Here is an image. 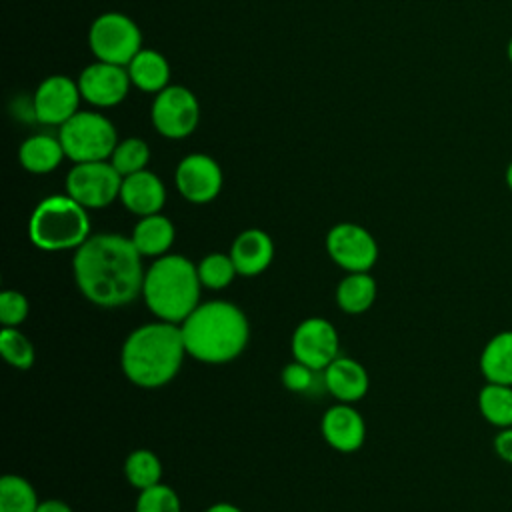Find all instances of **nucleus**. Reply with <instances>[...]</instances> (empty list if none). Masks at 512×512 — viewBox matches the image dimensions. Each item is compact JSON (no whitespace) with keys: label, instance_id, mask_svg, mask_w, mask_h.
Segmentation results:
<instances>
[{"label":"nucleus","instance_id":"11","mask_svg":"<svg viewBox=\"0 0 512 512\" xmlns=\"http://www.w3.org/2000/svg\"><path fill=\"white\" fill-rule=\"evenodd\" d=\"M340 348V338L332 322L326 318H306L292 334V356L294 360L324 372L332 360H336Z\"/></svg>","mask_w":512,"mask_h":512},{"label":"nucleus","instance_id":"24","mask_svg":"<svg viewBox=\"0 0 512 512\" xmlns=\"http://www.w3.org/2000/svg\"><path fill=\"white\" fill-rule=\"evenodd\" d=\"M478 412L496 430L512 426V386L486 382L478 392Z\"/></svg>","mask_w":512,"mask_h":512},{"label":"nucleus","instance_id":"8","mask_svg":"<svg viewBox=\"0 0 512 512\" xmlns=\"http://www.w3.org/2000/svg\"><path fill=\"white\" fill-rule=\"evenodd\" d=\"M122 176L110 160L74 164L66 176V194L88 208H106L120 198Z\"/></svg>","mask_w":512,"mask_h":512},{"label":"nucleus","instance_id":"18","mask_svg":"<svg viewBox=\"0 0 512 512\" xmlns=\"http://www.w3.org/2000/svg\"><path fill=\"white\" fill-rule=\"evenodd\" d=\"M230 256L240 276H258L274 260V242L264 230L248 228L234 238Z\"/></svg>","mask_w":512,"mask_h":512},{"label":"nucleus","instance_id":"28","mask_svg":"<svg viewBox=\"0 0 512 512\" xmlns=\"http://www.w3.org/2000/svg\"><path fill=\"white\" fill-rule=\"evenodd\" d=\"M150 160V148L142 138H126L116 144L110 162L120 172V176H130L134 172L146 170Z\"/></svg>","mask_w":512,"mask_h":512},{"label":"nucleus","instance_id":"33","mask_svg":"<svg viewBox=\"0 0 512 512\" xmlns=\"http://www.w3.org/2000/svg\"><path fill=\"white\" fill-rule=\"evenodd\" d=\"M492 448H494V454L506 462V464H512V426L508 428H500L492 440Z\"/></svg>","mask_w":512,"mask_h":512},{"label":"nucleus","instance_id":"7","mask_svg":"<svg viewBox=\"0 0 512 512\" xmlns=\"http://www.w3.org/2000/svg\"><path fill=\"white\" fill-rule=\"evenodd\" d=\"M88 44L100 62L128 66L142 50V34L126 14L106 12L92 22Z\"/></svg>","mask_w":512,"mask_h":512},{"label":"nucleus","instance_id":"5","mask_svg":"<svg viewBox=\"0 0 512 512\" xmlns=\"http://www.w3.org/2000/svg\"><path fill=\"white\" fill-rule=\"evenodd\" d=\"M30 242L44 252L76 250L90 238V218L68 194L42 198L28 220Z\"/></svg>","mask_w":512,"mask_h":512},{"label":"nucleus","instance_id":"20","mask_svg":"<svg viewBox=\"0 0 512 512\" xmlns=\"http://www.w3.org/2000/svg\"><path fill=\"white\" fill-rule=\"evenodd\" d=\"M174 238H176V228H174L172 220L162 216L160 212L142 216L136 222L132 236H130L136 250L144 258H160V256L168 254V250L174 244Z\"/></svg>","mask_w":512,"mask_h":512},{"label":"nucleus","instance_id":"32","mask_svg":"<svg viewBox=\"0 0 512 512\" xmlns=\"http://www.w3.org/2000/svg\"><path fill=\"white\" fill-rule=\"evenodd\" d=\"M30 304L18 290H4L0 294V322L8 328L20 326L28 318Z\"/></svg>","mask_w":512,"mask_h":512},{"label":"nucleus","instance_id":"36","mask_svg":"<svg viewBox=\"0 0 512 512\" xmlns=\"http://www.w3.org/2000/svg\"><path fill=\"white\" fill-rule=\"evenodd\" d=\"M504 184H506V188L512 192V158H510V162H508L506 168H504Z\"/></svg>","mask_w":512,"mask_h":512},{"label":"nucleus","instance_id":"37","mask_svg":"<svg viewBox=\"0 0 512 512\" xmlns=\"http://www.w3.org/2000/svg\"><path fill=\"white\" fill-rule=\"evenodd\" d=\"M506 58H508V64L512 66V36L506 42Z\"/></svg>","mask_w":512,"mask_h":512},{"label":"nucleus","instance_id":"23","mask_svg":"<svg viewBox=\"0 0 512 512\" xmlns=\"http://www.w3.org/2000/svg\"><path fill=\"white\" fill-rule=\"evenodd\" d=\"M374 300L376 280L370 272H348L336 288V302L346 314H362L374 304Z\"/></svg>","mask_w":512,"mask_h":512},{"label":"nucleus","instance_id":"1","mask_svg":"<svg viewBox=\"0 0 512 512\" xmlns=\"http://www.w3.org/2000/svg\"><path fill=\"white\" fill-rule=\"evenodd\" d=\"M142 254L128 236L100 232L74 250L72 272L82 296L100 308H120L142 296Z\"/></svg>","mask_w":512,"mask_h":512},{"label":"nucleus","instance_id":"14","mask_svg":"<svg viewBox=\"0 0 512 512\" xmlns=\"http://www.w3.org/2000/svg\"><path fill=\"white\" fill-rule=\"evenodd\" d=\"M130 84L132 82L126 66L100 60L86 66L78 78L82 98L98 108L120 104L126 98Z\"/></svg>","mask_w":512,"mask_h":512},{"label":"nucleus","instance_id":"12","mask_svg":"<svg viewBox=\"0 0 512 512\" xmlns=\"http://www.w3.org/2000/svg\"><path fill=\"white\" fill-rule=\"evenodd\" d=\"M80 98L82 94L78 82L62 74L48 76L34 92L32 114L42 124L62 126L78 112Z\"/></svg>","mask_w":512,"mask_h":512},{"label":"nucleus","instance_id":"9","mask_svg":"<svg viewBox=\"0 0 512 512\" xmlns=\"http://www.w3.org/2000/svg\"><path fill=\"white\" fill-rule=\"evenodd\" d=\"M326 250L334 264L346 272H370L378 260L374 236L360 224L340 222L326 234Z\"/></svg>","mask_w":512,"mask_h":512},{"label":"nucleus","instance_id":"16","mask_svg":"<svg viewBox=\"0 0 512 512\" xmlns=\"http://www.w3.org/2000/svg\"><path fill=\"white\" fill-rule=\"evenodd\" d=\"M120 202L140 218L158 214L166 202V188L154 172L140 170L122 178Z\"/></svg>","mask_w":512,"mask_h":512},{"label":"nucleus","instance_id":"10","mask_svg":"<svg viewBox=\"0 0 512 512\" xmlns=\"http://www.w3.org/2000/svg\"><path fill=\"white\" fill-rule=\"evenodd\" d=\"M200 118L196 96L184 86H166L152 102V124L166 138H184Z\"/></svg>","mask_w":512,"mask_h":512},{"label":"nucleus","instance_id":"22","mask_svg":"<svg viewBox=\"0 0 512 512\" xmlns=\"http://www.w3.org/2000/svg\"><path fill=\"white\" fill-rule=\"evenodd\" d=\"M130 82L144 92H160L168 86L170 66L166 58L150 48H142L126 66Z\"/></svg>","mask_w":512,"mask_h":512},{"label":"nucleus","instance_id":"30","mask_svg":"<svg viewBox=\"0 0 512 512\" xmlns=\"http://www.w3.org/2000/svg\"><path fill=\"white\" fill-rule=\"evenodd\" d=\"M134 512H182L178 494L168 484H156L140 490Z\"/></svg>","mask_w":512,"mask_h":512},{"label":"nucleus","instance_id":"3","mask_svg":"<svg viewBox=\"0 0 512 512\" xmlns=\"http://www.w3.org/2000/svg\"><path fill=\"white\" fill-rule=\"evenodd\" d=\"M188 356L202 364L236 360L250 340V324L242 308L226 300L198 304L180 324Z\"/></svg>","mask_w":512,"mask_h":512},{"label":"nucleus","instance_id":"4","mask_svg":"<svg viewBox=\"0 0 512 512\" xmlns=\"http://www.w3.org/2000/svg\"><path fill=\"white\" fill-rule=\"evenodd\" d=\"M200 290L196 264L182 254H164L146 268L142 296L156 320L180 326L200 304Z\"/></svg>","mask_w":512,"mask_h":512},{"label":"nucleus","instance_id":"35","mask_svg":"<svg viewBox=\"0 0 512 512\" xmlns=\"http://www.w3.org/2000/svg\"><path fill=\"white\" fill-rule=\"evenodd\" d=\"M206 512H242V510L230 502H216Z\"/></svg>","mask_w":512,"mask_h":512},{"label":"nucleus","instance_id":"27","mask_svg":"<svg viewBox=\"0 0 512 512\" xmlns=\"http://www.w3.org/2000/svg\"><path fill=\"white\" fill-rule=\"evenodd\" d=\"M196 270H198L202 288H208V290H224L238 276L232 256L222 254V252H212V254L204 256L196 264Z\"/></svg>","mask_w":512,"mask_h":512},{"label":"nucleus","instance_id":"6","mask_svg":"<svg viewBox=\"0 0 512 512\" xmlns=\"http://www.w3.org/2000/svg\"><path fill=\"white\" fill-rule=\"evenodd\" d=\"M58 138L66 158L74 164L110 160L118 144L114 124L106 116L86 110H78L70 120H66L60 126Z\"/></svg>","mask_w":512,"mask_h":512},{"label":"nucleus","instance_id":"26","mask_svg":"<svg viewBox=\"0 0 512 512\" xmlns=\"http://www.w3.org/2000/svg\"><path fill=\"white\" fill-rule=\"evenodd\" d=\"M124 476L138 490L156 486L162 478V462L152 450H134L124 462Z\"/></svg>","mask_w":512,"mask_h":512},{"label":"nucleus","instance_id":"29","mask_svg":"<svg viewBox=\"0 0 512 512\" xmlns=\"http://www.w3.org/2000/svg\"><path fill=\"white\" fill-rule=\"evenodd\" d=\"M0 352L4 360L18 370L32 368L36 358L34 346L28 340V336L22 334L18 328H8V326H4V330L0 332Z\"/></svg>","mask_w":512,"mask_h":512},{"label":"nucleus","instance_id":"25","mask_svg":"<svg viewBox=\"0 0 512 512\" xmlns=\"http://www.w3.org/2000/svg\"><path fill=\"white\" fill-rule=\"evenodd\" d=\"M40 500L34 486L16 474H6L0 480V512H36Z\"/></svg>","mask_w":512,"mask_h":512},{"label":"nucleus","instance_id":"2","mask_svg":"<svg viewBox=\"0 0 512 512\" xmlns=\"http://www.w3.org/2000/svg\"><path fill=\"white\" fill-rule=\"evenodd\" d=\"M186 346L178 324L156 320L134 328L120 350L124 376L140 388H160L176 378Z\"/></svg>","mask_w":512,"mask_h":512},{"label":"nucleus","instance_id":"13","mask_svg":"<svg viewBox=\"0 0 512 512\" xmlns=\"http://www.w3.org/2000/svg\"><path fill=\"white\" fill-rule=\"evenodd\" d=\"M176 188L192 204L212 202L222 190V170L208 154H188L176 166Z\"/></svg>","mask_w":512,"mask_h":512},{"label":"nucleus","instance_id":"17","mask_svg":"<svg viewBox=\"0 0 512 512\" xmlns=\"http://www.w3.org/2000/svg\"><path fill=\"white\" fill-rule=\"evenodd\" d=\"M322 378L326 392L344 404L362 400L370 386L368 370L358 360L348 356H338L332 360L322 372Z\"/></svg>","mask_w":512,"mask_h":512},{"label":"nucleus","instance_id":"15","mask_svg":"<svg viewBox=\"0 0 512 512\" xmlns=\"http://www.w3.org/2000/svg\"><path fill=\"white\" fill-rule=\"evenodd\" d=\"M320 430L328 446L338 452H356L366 438V424L362 414L352 404H336L322 416Z\"/></svg>","mask_w":512,"mask_h":512},{"label":"nucleus","instance_id":"34","mask_svg":"<svg viewBox=\"0 0 512 512\" xmlns=\"http://www.w3.org/2000/svg\"><path fill=\"white\" fill-rule=\"evenodd\" d=\"M36 512H72V508L62 500H44L38 504Z\"/></svg>","mask_w":512,"mask_h":512},{"label":"nucleus","instance_id":"21","mask_svg":"<svg viewBox=\"0 0 512 512\" xmlns=\"http://www.w3.org/2000/svg\"><path fill=\"white\" fill-rule=\"evenodd\" d=\"M66 152L60 138L48 134H34L26 138L20 146L18 158L24 170L32 174H48L60 166Z\"/></svg>","mask_w":512,"mask_h":512},{"label":"nucleus","instance_id":"31","mask_svg":"<svg viewBox=\"0 0 512 512\" xmlns=\"http://www.w3.org/2000/svg\"><path fill=\"white\" fill-rule=\"evenodd\" d=\"M282 384L286 390L296 392V394H304V392H312L318 384V380H322V376L318 378V370L294 360L290 364H286L282 368Z\"/></svg>","mask_w":512,"mask_h":512},{"label":"nucleus","instance_id":"19","mask_svg":"<svg viewBox=\"0 0 512 512\" xmlns=\"http://www.w3.org/2000/svg\"><path fill=\"white\" fill-rule=\"evenodd\" d=\"M478 368L484 382L512 386V328L500 330L480 350Z\"/></svg>","mask_w":512,"mask_h":512}]
</instances>
